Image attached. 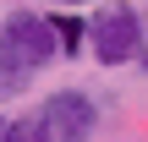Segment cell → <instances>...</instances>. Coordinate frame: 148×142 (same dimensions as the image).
<instances>
[{"label":"cell","mask_w":148,"mask_h":142,"mask_svg":"<svg viewBox=\"0 0 148 142\" xmlns=\"http://www.w3.org/2000/svg\"><path fill=\"white\" fill-rule=\"evenodd\" d=\"M148 33H143V11L132 0H99L88 11V55L104 66V71H121L143 55Z\"/></svg>","instance_id":"1"},{"label":"cell","mask_w":148,"mask_h":142,"mask_svg":"<svg viewBox=\"0 0 148 142\" xmlns=\"http://www.w3.org/2000/svg\"><path fill=\"white\" fill-rule=\"evenodd\" d=\"M0 60L22 66L27 77L49 71L60 55H55V33H49V16L33 11V5H11L0 16Z\"/></svg>","instance_id":"2"},{"label":"cell","mask_w":148,"mask_h":142,"mask_svg":"<svg viewBox=\"0 0 148 142\" xmlns=\"http://www.w3.org/2000/svg\"><path fill=\"white\" fill-rule=\"evenodd\" d=\"M38 126H44V142H93L99 137V99L88 88H55L44 93V104L33 109Z\"/></svg>","instance_id":"3"},{"label":"cell","mask_w":148,"mask_h":142,"mask_svg":"<svg viewBox=\"0 0 148 142\" xmlns=\"http://www.w3.org/2000/svg\"><path fill=\"white\" fill-rule=\"evenodd\" d=\"M49 33H55V55L60 60H82L88 55V11H44Z\"/></svg>","instance_id":"4"},{"label":"cell","mask_w":148,"mask_h":142,"mask_svg":"<svg viewBox=\"0 0 148 142\" xmlns=\"http://www.w3.org/2000/svg\"><path fill=\"white\" fill-rule=\"evenodd\" d=\"M33 82H38V77H27L22 66H11V60H0V104H11V99H22V93H33Z\"/></svg>","instance_id":"5"},{"label":"cell","mask_w":148,"mask_h":142,"mask_svg":"<svg viewBox=\"0 0 148 142\" xmlns=\"http://www.w3.org/2000/svg\"><path fill=\"white\" fill-rule=\"evenodd\" d=\"M0 142H44V126H38V115H33V109H27V115H11Z\"/></svg>","instance_id":"6"},{"label":"cell","mask_w":148,"mask_h":142,"mask_svg":"<svg viewBox=\"0 0 148 142\" xmlns=\"http://www.w3.org/2000/svg\"><path fill=\"white\" fill-rule=\"evenodd\" d=\"M77 5H93V0H49V11H77Z\"/></svg>","instance_id":"7"},{"label":"cell","mask_w":148,"mask_h":142,"mask_svg":"<svg viewBox=\"0 0 148 142\" xmlns=\"http://www.w3.org/2000/svg\"><path fill=\"white\" fill-rule=\"evenodd\" d=\"M132 66H143V77H148V44H143V55H137V60H132Z\"/></svg>","instance_id":"8"},{"label":"cell","mask_w":148,"mask_h":142,"mask_svg":"<svg viewBox=\"0 0 148 142\" xmlns=\"http://www.w3.org/2000/svg\"><path fill=\"white\" fill-rule=\"evenodd\" d=\"M0 137H5V115H0Z\"/></svg>","instance_id":"9"}]
</instances>
